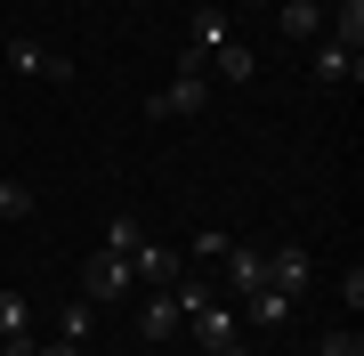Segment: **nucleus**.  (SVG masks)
Listing matches in <instances>:
<instances>
[{
    "label": "nucleus",
    "mask_w": 364,
    "mask_h": 356,
    "mask_svg": "<svg viewBox=\"0 0 364 356\" xmlns=\"http://www.w3.org/2000/svg\"><path fill=\"white\" fill-rule=\"evenodd\" d=\"M0 57H9V73H16V81H73V57H65V49H49V41H9Z\"/></svg>",
    "instance_id": "1"
},
{
    "label": "nucleus",
    "mask_w": 364,
    "mask_h": 356,
    "mask_svg": "<svg viewBox=\"0 0 364 356\" xmlns=\"http://www.w3.org/2000/svg\"><path fill=\"white\" fill-rule=\"evenodd\" d=\"M130 284H138V276H130V259H114V251H90V267H81V300H90V308H114Z\"/></svg>",
    "instance_id": "2"
},
{
    "label": "nucleus",
    "mask_w": 364,
    "mask_h": 356,
    "mask_svg": "<svg viewBox=\"0 0 364 356\" xmlns=\"http://www.w3.org/2000/svg\"><path fill=\"white\" fill-rule=\"evenodd\" d=\"M203 106H210V73H178L170 90L146 97V114H154V122H186V114H203Z\"/></svg>",
    "instance_id": "3"
},
{
    "label": "nucleus",
    "mask_w": 364,
    "mask_h": 356,
    "mask_svg": "<svg viewBox=\"0 0 364 356\" xmlns=\"http://www.w3.org/2000/svg\"><path fill=\"white\" fill-rule=\"evenodd\" d=\"M308 284H316V259H308V243H275V251H267V291L299 300Z\"/></svg>",
    "instance_id": "4"
},
{
    "label": "nucleus",
    "mask_w": 364,
    "mask_h": 356,
    "mask_svg": "<svg viewBox=\"0 0 364 356\" xmlns=\"http://www.w3.org/2000/svg\"><path fill=\"white\" fill-rule=\"evenodd\" d=\"M219 267H227V291H235V300H251V291L267 284V251H259V243H227Z\"/></svg>",
    "instance_id": "5"
},
{
    "label": "nucleus",
    "mask_w": 364,
    "mask_h": 356,
    "mask_svg": "<svg viewBox=\"0 0 364 356\" xmlns=\"http://www.w3.org/2000/svg\"><path fill=\"white\" fill-rule=\"evenodd\" d=\"M130 276H138L146 291H170V284L186 276V259H178L170 243H138V251H130Z\"/></svg>",
    "instance_id": "6"
},
{
    "label": "nucleus",
    "mask_w": 364,
    "mask_h": 356,
    "mask_svg": "<svg viewBox=\"0 0 364 356\" xmlns=\"http://www.w3.org/2000/svg\"><path fill=\"white\" fill-rule=\"evenodd\" d=\"M235 316H251V324H259V332H275V324H291L299 316V300H284V291H251V300H235Z\"/></svg>",
    "instance_id": "7"
},
{
    "label": "nucleus",
    "mask_w": 364,
    "mask_h": 356,
    "mask_svg": "<svg viewBox=\"0 0 364 356\" xmlns=\"http://www.w3.org/2000/svg\"><path fill=\"white\" fill-rule=\"evenodd\" d=\"M308 73H316V90H340V81H356V73H364V57L332 41V49H316V57H308Z\"/></svg>",
    "instance_id": "8"
},
{
    "label": "nucleus",
    "mask_w": 364,
    "mask_h": 356,
    "mask_svg": "<svg viewBox=\"0 0 364 356\" xmlns=\"http://www.w3.org/2000/svg\"><path fill=\"white\" fill-rule=\"evenodd\" d=\"M138 332H146V340H170V332H178V291H146Z\"/></svg>",
    "instance_id": "9"
},
{
    "label": "nucleus",
    "mask_w": 364,
    "mask_h": 356,
    "mask_svg": "<svg viewBox=\"0 0 364 356\" xmlns=\"http://www.w3.org/2000/svg\"><path fill=\"white\" fill-rule=\"evenodd\" d=\"M219 41H235V33H227V9H219V0H203L195 25H186V49H203V57H210Z\"/></svg>",
    "instance_id": "10"
},
{
    "label": "nucleus",
    "mask_w": 364,
    "mask_h": 356,
    "mask_svg": "<svg viewBox=\"0 0 364 356\" xmlns=\"http://www.w3.org/2000/svg\"><path fill=\"white\" fill-rule=\"evenodd\" d=\"M210 57H219V81H235V90H251V81H259V57H251L243 41H219Z\"/></svg>",
    "instance_id": "11"
},
{
    "label": "nucleus",
    "mask_w": 364,
    "mask_h": 356,
    "mask_svg": "<svg viewBox=\"0 0 364 356\" xmlns=\"http://www.w3.org/2000/svg\"><path fill=\"white\" fill-rule=\"evenodd\" d=\"M138 243H146V227H138V211H114V219H105V235H97V251H114V259H130Z\"/></svg>",
    "instance_id": "12"
},
{
    "label": "nucleus",
    "mask_w": 364,
    "mask_h": 356,
    "mask_svg": "<svg viewBox=\"0 0 364 356\" xmlns=\"http://www.w3.org/2000/svg\"><path fill=\"white\" fill-rule=\"evenodd\" d=\"M332 41L340 49H364V0H332Z\"/></svg>",
    "instance_id": "13"
},
{
    "label": "nucleus",
    "mask_w": 364,
    "mask_h": 356,
    "mask_svg": "<svg viewBox=\"0 0 364 356\" xmlns=\"http://www.w3.org/2000/svg\"><path fill=\"white\" fill-rule=\"evenodd\" d=\"M284 33L291 41H316V33H324V9H316V0H284Z\"/></svg>",
    "instance_id": "14"
},
{
    "label": "nucleus",
    "mask_w": 364,
    "mask_h": 356,
    "mask_svg": "<svg viewBox=\"0 0 364 356\" xmlns=\"http://www.w3.org/2000/svg\"><path fill=\"white\" fill-rule=\"evenodd\" d=\"M0 219H33V186L25 178H0Z\"/></svg>",
    "instance_id": "15"
},
{
    "label": "nucleus",
    "mask_w": 364,
    "mask_h": 356,
    "mask_svg": "<svg viewBox=\"0 0 364 356\" xmlns=\"http://www.w3.org/2000/svg\"><path fill=\"white\" fill-rule=\"evenodd\" d=\"M219 251H227V235H219V227H203V235L178 251V259H195V267H219Z\"/></svg>",
    "instance_id": "16"
},
{
    "label": "nucleus",
    "mask_w": 364,
    "mask_h": 356,
    "mask_svg": "<svg viewBox=\"0 0 364 356\" xmlns=\"http://www.w3.org/2000/svg\"><path fill=\"white\" fill-rule=\"evenodd\" d=\"M316 356H364V340H356V324H332L324 340H316Z\"/></svg>",
    "instance_id": "17"
},
{
    "label": "nucleus",
    "mask_w": 364,
    "mask_h": 356,
    "mask_svg": "<svg viewBox=\"0 0 364 356\" xmlns=\"http://www.w3.org/2000/svg\"><path fill=\"white\" fill-rule=\"evenodd\" d=\"M25 332V291H0V340H16Z\"/></svg>",
    "instance_id": "18"
},
{
    "label": "nucleus",
    "mask_w": 364,
    "mask_h": 356,
    "mask_svg": "<svg viewBox=\"0 0 364 356\" xmlns=\"http://www.w3.org/2000/svg\"><path fill=\"white\" fill-rule=\"evenodd\" d=\"M90 316H97V308H90V300H81V308H65V340H73V348H81V340H90Z\"/></svg>",
    "instance_id": "19"
},
{
    "label": "nucleus",
    "mask_w": 364,
    "mask_h": 356,
    "mask_svg": "<svg viewBox=\"0 0 364 356\" xmlns=\"http://www.w3.org/2000/svg\"><path fill=\"white\" fill-rule=\"evenodd\" d=\"M0 356H33V340H25V332H16V340H0Z\"/></svg>",
    "instance_id": "20"
},
{
    "label": "nucleus",
    "mask_w": 364,
    "mask_h": 356,
    "mask_svg": "<svg viewBox=\"0 0 364 356\" xmlns=\"http://www.w3.org/2000/svg\"><path fill=\"white\" fill-rule=\"evenodd\" d=\"M33 356H81V348H73V340H57V348H33Z\"/></svg>",
    "instance_id": "21"
},
{
    "label": "nucleus",
    "mask_w": 364,
    "mask_h": 356,
    "mask_svg": "<svg viewBox=\"0 0 364 356\" xmlns=\"http://www.w3.org/2000/svg\"><path fill=\"white\" fill-rule=\"evenodd\" d=\"M316 9H332V0H316Z\"/></svg>",
    "instance_id": "22"
}]
</instances>
